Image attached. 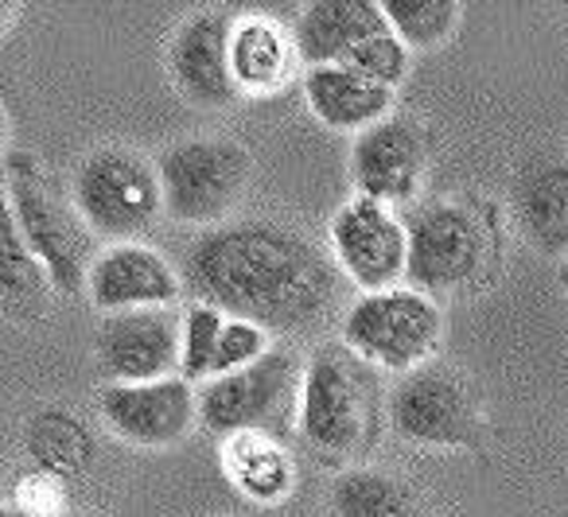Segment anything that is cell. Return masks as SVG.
<instances>
[{
    "instance_id": "6da1fadb",
    "label": "cell",
    "mask_w": 568,
    "mask_h": 517,
    "mask_svg": "<svg viewBox=\"0 0 568 517\" xmlns=\"http://www.w3.org/2000/svg\"><path fill=\"white\" fill-rule=\"evenodd\" d=\"M335 257L312 237L268 219L222 222L191 242L183 288L230 320H250L268 335H308L339 307Z\"/></svg>"
},
{
    "instance_id": "7a4b0ae2",
    "label": "cell",
    "mask_w": 568,
    "mask_h": 517,
    "mask_svg": "<svg viewBox=\"0 0 568 517\" xmlns=\"http://www.w3.org/2000/svg\"><path fill=\"white\" fill-rule=\"evenodd\" d=\"M378 385L351 346H320L304 366L301 436L324 459H351L374 444Z\"/></svg>"
},
{
    "instance_id": "3957f363",
    "label": "cell",
    "mask_w": 568,
    "mask_h": 517,
    "mask_svg": "<svg viewBox=\"0 0 568 517\" xmlns=\"http://www.w3.org/2000/svg\"><path fill=\"white\" fill-rule=\"evenodd\" d=\"M304 362L293 351H268L253 366L199 385V424L214 436L261 432L284 444L301 432Z\"/></svg>"
},
{
    "instance_id": "277c9868",
    "label": "cell",
    "mask_w": 568,
    "mask_h": 517,
    "mask_svg": "<svg viewBox=\"0 0 568 517\" xmlns=\"http://www.w3.org/2000/svg\"><path fill=\"white\" fill-rule=\"evenodd\" d=\"M301 63L351 67L397 90L409 71V48L397 40L386 9L374 0H316L293 28Z\"/></svg>"
},
{
    "instance_id": "5b68a950",
    "label": "cell",
    "mask_w": 568,
    "mask_h": 517,
    "mask_svg": "<svg viewBox=\"0 0 568 517\" xmlns=\"http://www.w3.org/2000/svg\"><path fill=\"white\" fill-rule=\"evenodd\" d=\"M4 191H9L4 206L17 219L28 250L48 268L51 288L63 292V296H74L79 288H87L90 265H94L98 253H90L94 234L82 222V214L74 211V203L67 206L63 199H55V191L48 187L36 160L24 156V152H9Z\"/></svg>"
},
{
    "instance_id": "8992f818",
    "label": "cell",
    "mask_w": 568,
    "mask_h": 517,
    "mask_svg": "<svg viewBox=\"0 0 568 517\" xmlns=\"http://www.w3.org/2000/svg\"><path fill=\"white\" fill-rule=\"evenodd\" d=\"M71 203L94 237L110 245L136 242L164 214L156 160H144L129 149L90 152L74 172Z\"/></svg>"
},
{
    "instance_id": "52a82bcc",
    "label": "cell",
    "mask_w": 568,
    "mask_h": 517,
    "mask_svg": "<svg viewBox=\"0 0 568 517\" xmlns=\"http://www.w3.org/2000/svg\"><path fill=\"white\" fill-rule=\"evenodd\" d=\"M339 335L343 346H351L371 366L409 374L433 358L444 335V315L428 292L397 284L386 292H363L343 312Z\"/></svg>"
},
{
    "instance_id": "ba28073f",
    "label": "cell",
    "mask_w": 568,
    "mask_h": 517,
    "mask_svg": "<svg viewBox=\"0 0 568 517\" xmlns=\"http://www.w3.org/2000/svg\"><path fill=\"white\" fill-rule=\"evenodd\" d=\"M164 214L183 226H222L250 183V152L230 141H180L156 160Z\"/></svg>"
},
{
    "instance_id": "9c48e42d",
    "label": "cell",
    "mask_w": 568,
    "mask_h": 517,
    "mask_svg": "<svg viewBox=\"0 0 568 517\" xmlns=\"http://www.w3.org/2000/svg\"><path fill=\"white\" fill-rule=\"evenodd\" d=\"M409 234V273L405 284L417 292H459L483 273L490 257L487 230L464 203L433 199L405 214Z\"/></svg>"
},
{
    "instance_id": "30bf717a",
    "label": "cell",
    "mask_w": 568,
    "mask_h": 517,
    "mask_svg": "<svg viewBox=\"0 0 568 517\" xmlns=\"http://www.w3.org/2000/svg\"><path fill=\"white\" fill-rule=\"evenodd\" d=\"M389 428L413 447H464L479 416L464 374L444 362H425L397 377L389 393Z\"/></svg>"
},
{
    "instance_id": "8fae6325",
    "label": "cell",
    "mask_w": 568,
    "mask_h": 517,
    "mask_svg": "<svg viewBox=\"0 0 568 517\" xmlns=\"http://www.w3.org/2000/svg\"><path fill=\"white\" fill-rule=\"evenodd\" d=\"M332 257L347 284L363 292H386L405 284L409 234L405 219L374 199H347L332 219Z\"/></svg>"
},
{
    "instance_id": "7c38bea8",
    "label": "cell",
    "mask_w": 568,
    "mask_h": 517,
    "mask_svg": "<svg viewBox=\"0 0 568 517\" xmlns=\"http://www.w3.org/2000/svg\"><path fill=\"white\" fill-rule=\"evenodd\" d=\"M94 358L110 385L168 382L183 369V320L172 307L105 315L94 335Z\"/></svg>"
},
{
    "instance_id": "4fadbf2b",
    "label": "cell",
    "mask_w": 568,
    "mask_h": 517,
    "mask_svg": "<svg viewBox=\"0 0 568 517\" xmlns=\"http://www.w3.org/2000/svg\"><path fill=\"white\" fill-rule=\"evenodd\" d=\"M105 428L133 447H172L199 424V389L183 377L105 385L98 393Z\"/></svg>"
},
{
    "instance_id": "5bb4252c",
    "label": "cell",
    "mask_w": 568,
    "mask_h": 517,
    "mask_svg": "<svg viewBox=\"0 0 568 517\" xmlns=\"http://www.w3.org/2000/svg\"><path fill=\"white\" fill-rule=\"evenodd\" d=\"M428 175V144L417 121L394 118L378 121L374 129L355 136L351 149V180L358 195L374 203L402 206L420 195V183Z\"/></svg>"
},
{
    "instance_id": "9a60e30c",
    "label": "cell",
    "mask_w": 568,
    "mask_h": 517,
    "mask_svg": "<svg viewBox=\"0 0 568 517\" xmlns=\"http://www.w3.org/2000/svg\"><path fill=\"white\" fill-rule=\"evenodd\" d=\"M230 43H234V20L226 12H195L180 24L168 48V71L187 102L203 110H230L242 98Z\"/></svg>"
},
{
    "instance_id": "2e32d148",
    "label": "cell",
    "mask_w": 568,
    "mask_h": 517,
    "mask_svg": "<svg viewBox=\"0 0 568 517\" xmlns=\"http://www.w3.org/2000/svg\"><path fill=\"white\" fill-rule=\"evenodd\" d=\"M183 276L172 261L144 242L105 245L98 250L87 276V296L98 312H144V307H172L183 296Z\"/></svg>"
},
{
    "instance_id": "e0dca14e",
    "label": "cell",
    "mask_w": 568,
    "mask_h": 517,
    "mask_svg": "<svg viewBox=\"0 0 568 517\" xmlns=\"http://www.w3.org/2000/svg\"><path fill=\"white\" fill-rule=\"evenodd\" d=\"M394 87L351 67H308L304 71V102L335 133H366L389 118Z\"/></svg>"
},
{
    "instance_id": "ac0fdd59",
    "label": "cell",
    "mask_w": 568,
    "mask_h": 517,
    "mask_svg": "<svg viewBox=\"0 0 568 517\" xmlns=\"http://www.w3.org/2000/svg\"><path fill=\"white\" fill-rule=\"evenodd\" d=\"M230 59H234L237 90L250 98H265L293 79L301 51L293 32H284V24H276L273 17H242L234 20Z\"/></svg>"
},
{
    "instance_id": "d6986e66",
    "label": "cell",
    "mask_w": 568,
    "mask_h": 517,
    "mask_svg": "<svg viewBox=\"0 0 568 517\" xmlns=\"http://www.w3.org/2000/svg\"><path fill=\"white\" fill-rule=\"evenodd\" d=\"M521 234L545 257H568V164H534L514 183Z\"/></svg>"
},
{
    "instance_id": "ffe728a7",
    "label": "cell",
    "mask_w": 568,
    "mask_h": 517,
    "mask_svg": "<svg viewBox=\"0 0 568 517\" xmlns=\"http://www.w3.org/2000/svg\"><path fill=\"white\" fill-rule=\"evenodd\" d=\"M222 463H226L230 483L250 501H257V506H276V501H284L296 483L293 455L284 452L281 439L261 436V432L230 436L226 447H222Z\"/></svg>"
},
{
    "instance_id": "44dd1931",
    "label": "cell",
    "mask_w": 568,
    "mask_h": 517,
    "mask_svg": "<svg viewBox=\"0 0 568 517\" xmlns=\"http://www.w3.org/2000/svg\"><path fill=\"white\" fill-rule=\"evenodd\" d=\"M327 498L335 517H417V498L405 478L382 467H347Z\"/></svg>"
},
{
    "instance_id": "7402d4cb",
    "label": "cell",
    "mask_w": 568,
    "mask_h": 517,
    "mask_svg": "<svg viewBox=\"0 0 568 517\" xmlns=\"http://www.w3.org/2000/svg\"><path fill=\"white\" fill-rule=\"evenodd\" d=\"M382 9L394 24L397 40L409 51L444 48L464 17L456 0H382Z\"/></svg>"
},
{
    "instance_id": "603a6c76",
    "label": "cell",
    "mask_w": 568,
    "mask_h": 517,
    "mask_svg": "<svg viewBox=\"0 0 568 517\" xmlns=\"http://www.w3.org/2000/svg\"><path fill=\"white\" fill-rule=\"evenodd\" d=\"M48 288H51L48 268L28 250L17 219H12V211L4 206V300H9V307L32 312V307L43 304Z\"/></svg>"
},
{
    "instance_id": "cb8c5ba5",
    "label": "cell",
    "mask_w": 568,
    "mask_h": 517,
    "mask_svg": "<svg viewBox=\"0 0 568 517\" xmlns=\"http://www.w3.org/2000/svg\"><path fill=\"white\" fill-rule=\"evenodd\" d=\"M226 327V315L211 304H199L191 300L183 307V382H211L214 377V358H219V338Z\"/></svg>"
},
{
    "instance_id": "d4e9b609",
    "label": "cell",
    "mask_w": 568,
    "mask_h": 517,
    "mask_svg": "<svg viewBox=\"0 0 568 517\" xmlns=\"http://www.w3.org/2000/svg\"><path fill=\"white\" fill-rule=\"evenodd\" d=\"M268 338L273 335H268L265 327H257V323L230 320L226 315V327H222V338H219V358H214V377H226V374H234V369H245L257 358H265V354L273 351Z\"/></svg>"
},
{
    "instance_id": "484cf974",
    "label": "cell",
    "mask_w": 568,
    "mask_h": 517,
    "mask_svg": "<svg viewBox=\"0 0 568 517\" xmlns=\"http://www.w3.org/2000/svg\"><path fill=\"white\" fill-rule=\"evenodd\" d=\"M557 276H560V288H565V292H568V257H565V261H560Z\"/></svg>"
}]
</instances>
